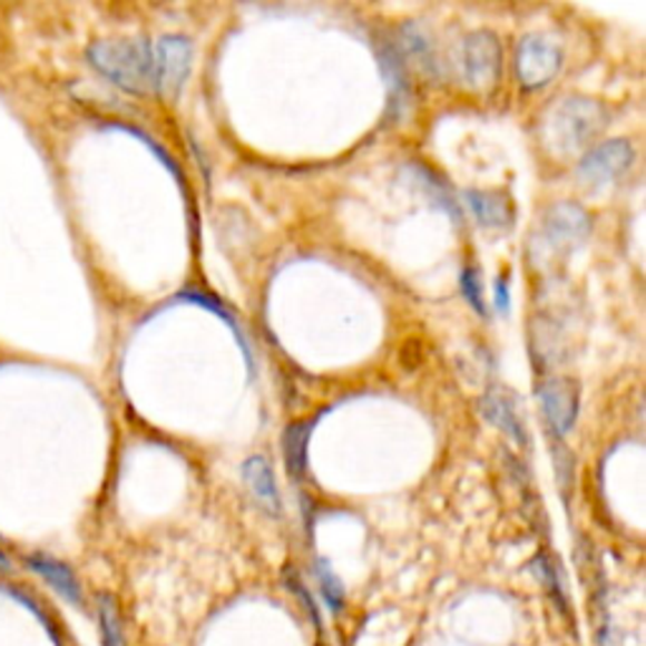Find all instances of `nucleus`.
Masks as SVG:
<instances>
[{
	"mask_svg": "<svg viewBox=\"0 0 646 646\" xmlns=\"http://www.w3.org/2000/svg\"><path fill=\"white\" fill-rule=\"evenodd\" d=\"M89 61L104 79L117 84L119 89L131 94L151 89V46L145 41H125V38L97 41L89 49Z\"/></svg>",
	"mask_w": 646,
	"mask_h": 646,
	"instance_id": "nucleus-1",
	"label": "nucleus"
},
{
	"mask_svg": "<svg viewBox=\"0 0 646 646\" xmlns=\"http://www.w3.org/2000/svg\"><path fill=\"white\" fill-rule=\"evenodd\" d=\"M606 111L591 99H564L548 114V139L558 151H576L601 135Z\"/></svg>",
	"mask_w": 646,
	"mask_h": 646,
	"instance_id": "nucleus-2",
	"label": "nucleus"
},
{
	"mask_svg": "<svg viewBox=\"0 0 646 646\" xmlns=\"http://www.w3.org/2000/svg\"><path fill=\"white\" fill-rule=\"evenodd\" d=\"M452 69L470 89H488L496 84L500 71V46L496 36L478 31L464 36L452 53Z\"/></svg>",
	"mask_w": 646,
	"mask_h": 646,
	"instance_id": "nucleus-3",
	"label": "nucleus"
},
{
	"mask_svg": "<svg viewBox=\"0 0 646 646\" xmlns=\"http://www.w3.org/2000/svg\"><path fill=\"white\" fill-rule=\"evenodd\" d=\"M193 66V46L183 36L159 38L151 49V89L165 97H177Z\"/></svg>",
	"mask_w": 646,
	"mask_h": 646,
	"instance_id": "nucleus-4",
	"label": "nucleus"
},
{
	"mask_svg": "<svg viewBox=\"0 0 646 646\" xmlns=\"http://www.w3.org/2000/svg\"><path fill=\"white\" fill-rule=\"evenodd\" d=\"M516 69L522 87H544L560 69V51L554 41L540 36H530L520 43L516 56Z\"/></svg>",
	"mask_w": 646,
	"mask_h": 646,
	"instance_id": "nucleus-5",
	"label": "nucleus"
},
{
	"mask_svg": "<svg viewBox=\"0 0 646 646\" xmlns=\"http://www.w3.org/2000/svg\"><path fill=\"white\" fill-rule=\"evenodd\" d=\"M632 159H634V149L629 141H624V139L606 141V145L591 149L581 159V165H578V175L591 185L611 183V179H616L629 169Z\"/></svg>",
	"mask_w": 646,
	"mask_h": 646,
	"instance_id": "nucleus-6",
	"label": "nucleus"
},
{
	"mask_svg": "<svg viewBox=\"0 0 646 646\" xmlns=\"http://www.w3.org/2000/svg\"><path fill=\"white\" fill-rule=\"evenodd\" d=\"M538 399L544 407V414L548 417V424L554 427L556 434H566L571 430L578 412V389L571 382H560V379H550L538 386Z\"/></svg>",
	"mask_w": 646,
	"mask_h": 646,
	"instance_id": "nucleus-7",
	"label": "nucleus"
},
{
	"mask_svg": "<svg viewBox=\"0 0 646 646\" xmlns=\"http://www.w3.org/2000/svg\"><path fill=\"white\" fill-rule=\"evenodd\" d=\"M544 233L556 248H576L588 235V215L571 203H560L548 211Z\"/></svg>",
	"mask_w": 646,
	"mask_h": 646,
	"instance_id": "nucleus-8",
	"label": "nucleus"
},
{
	"mask_svg": "<svg viewBox=\"0 0 646 646\" xmlns=\"http://www.w3.org/2000/svg\"><path fill=\"white\" fill-rule=\"evenodd\" d=\"M26 564L33 574L41 576L43 581L63 598V601H69L71 606L84 604L79 578H76L71 568L61 564V560H56L53 556H46V554H33V556L26 558Z\"/></svg>",
	"mask_w": 646,
	"mask_h": 646,
	"instance_id": "nucleus-9",
	"label": "nucleus"
},
{
	"mask_svg": "<svg viewBox=\"0 0 646 646\" xmlns=\"http://www.w3.org/2000/svg\"><path fill=\"white\" fill-rule=\"evenodd\" d=\"M470 211L484 227H508L512 221V211L508 197H502L500 193H480V189H470L468 195Z\"/></svg>",
	"mask_w": 646,
	"mask_h": 646,
	"instance_id": "nucleus-10",
	"label": "nucleus"
},
{
	"mask_svg": "<svg viewBox=\"0 0 646 646\" xmlns=\"http://www.w3.org/2000/svg\"><path fill=\"white\" fill-rule=\"evenodd\" d=\"M243 478L248 482L255 500H258L265 510L278 512V490H275V480L268 462L263 458H251L243 464Z\"/></svg>",
	"mask_w": 646,
	"mask_h": 646,
	"instance_id": "nucleus-11",
	"label": "nucleus"
},
{
	"mask_svg": "<svg viewBox=\"0 0 646 646\" xmlns=\"http://www.w3.org/2000/svg\"><path fill=\"white\" fill-rule=\"evenodd\" d=\"M97 616H99V632H101L104 646H127L125 621H121L119 606L111 596H99Z\"/></svg>",
	"mask_w": 646,
	"mask_h": 646,
	"instance_id": "nucleus-12",
	"label": "nucleus"
},
{
	"mask_svg": "<svg viewBox=\"0 0 646 646\" xmlns=\"http://www.w3.org/2000/svg\"><path fill=\"white\" fill-rule=\"evenodd\" d=\"M309 437H311V424L309 422H296L288 427L286 437H283V448H286V460L291 472L301 478L306 472V462H309Z\"/></svg>",
	"mask_w": 646,
	"mask_h": 646,
	"instance_id": "nucleus-13",
	"label": "nucleus"
},
{
	"mask_svg": "<svg viewBox=\"0 0 646 646\" xmlns=\"http://www.w3.org/2000/svg\"><path fill=\"white\" fill-rule=\"evenodd\" d=\"M482 412L484 417L492 424H498L500 430H506L508 434L516 437V440H522V430H520V420H518V414L516 410H512V404L508 402L506 397L498 394V392H492L482 399Z\"/></svg>",
	"mask_w": 646,
	"mask_h": 646,
	"instance_id": "nucleus-14",
	"label": "nucleus"
},
{
	"mask_svg": "<svg viewBox=\"0 0 646 646\" xmlns=\"http://www.w3.org/2000/svg\"><path fill=\"white\" fill-rule=\"evenodd\" d=\"M402 38H404L407 53H410L412 59H417V63H420L424 71H432L434 69V53H432L430 41H427L424 31H420L417 26H407V28H402Z\"/></svg>",
	"mask_w": 646,
	"mask_h": 646,
	"instance_id": "nucleus-15",
	"label": "nucleus"
},
{
	"mask_svg": "<svg viewBox=\"0 0 646 646\" xmlns=\"http://www.w3.org/2000/svg\"><path fill=\"white\" fill-rule=\"evenodd\" d=\"M316 578H319L323 601H326L331 611L339 614L341 609H344V586H341L336 574L331 571L329 564H323V560L316 564Z\"/></svg>",
	"mask_w": 646,
	"mask_h": 646,
	"instance_id": "nucleus-16",
	"label": "nucleus"
},
{
	"mask_svg": "<svg viewBox=\"0 0 646 646\" xmlns=\"http://www.w3.org/2000/svg\"><path fill=\"white\" fill-rule=\"evenodd\" d=\"M536 571L540 576V581L546 584V588L550 591V598H556V601H560L564 598V594H560V581H558V574H556V568L550 566V560L546 556H540L536 560Z\"/></svg>",
	"mask_w": 646,
	"mask_h": 646,
	"instance_id": "nucleus-17",
	"label": "nucleus"
},
{
	"mask_svg": "<svg viewBox=\"0 0 646 646\" xmlns=\"http://www.w3.org/2000/svg\"><path fill=\"white\" fill-rule=\"evenodd\" d=\"M462 293H464V298L470 301V306H472L474 311H478V313H484L482 296H480V281H478V273H474L472 268L462 273Z\"/></svg>",
	"mask_w": 646,
	"mask_h": 646,
	"instance_id": "nucleus-18",
	"label": "nucleus"
},
{
	"mask_svg": "<svg viewBox=\"0 0 646 646\" xmlns=\"http://www.w3.org/2000/svg\"><path fill=\"white\" fill-rule=\"evenodd\" d=\"M496 291H498V309H500V311H506V309H508V281H506V278H500Z\"/></svg>",
	"mask_w": 646,
	"mask_h": 646,
	"instance_id": "nucleus-19",
	"label": "nucleus"
}]
</instances>
